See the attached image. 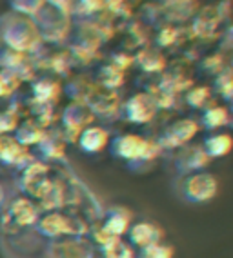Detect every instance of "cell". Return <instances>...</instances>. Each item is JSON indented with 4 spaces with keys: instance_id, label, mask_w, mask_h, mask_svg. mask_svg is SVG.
<instances>
[{
    "instance_id": "cell-1",
    "label": "cell",
    "mask_w": 233,
    "mask_h": 258,
    "mask_svg": "<svg viewBox=\"0 0 233 258\" xmlns=\"http://www.w3.org/2000/svg\"><path fill=\"white\" fill-rule=\"evenodd\" d=\"M219 193V182L211 173L197 171L181 175L177 184V195L186 204H206L213 200Z\"/></svg>"
},
{
    "instance_id": "cell-2",
    "label": "cell",
    "mask_w": 233,
    "mask_h": 258,
    "mask_svg": "<svg viewBox=\"0 0 233 258\" xmlns=\"http://www.w3.org/2000/svg\"><path fill=\"white\" fill-rule=\"evenodd\" d=\"M0 26H6V33H2V37L15 49L28 51L38 40L37 26L17 15H4L0 19Z\"/></svg>"
},
{
    "instance_id": "cell-3",
    "label": "cell",
    "mask_w": 233,
    "mask_h": 258,
    "mask_svg": "<svg viewBox=\"0 0 233 258\" xmlns=\"http://www.w3.org/2000/svg\"><path fill=\"white\" fill-rule=\"evenodd\" d=\"M111 155L128 162H140L153 157V146L139 135H121L109 144Z\"/></svg>"
},
{
    "instance_id": "cell-4",
    "label": "cell",
    "mask_w": 233,
    "mask_h": 258,
    "mask_svg": "<svg viewBox=\"0 0 233 258\" xmlns=\"http://www.w3.org/2000/svg\"><path fill=\"white\" fill-rule=\"evenodd\" d=\"M131 213L128 211L126 208H121V206H116V208L109 209L106 213V218L102 222V227H100V245L107 244V242H111V240L121 238L122 235H126L128 227L131 226Z\"/></svg>"
},
{
    "instance_id": "cell-5",
    "label": "cell",
    "mask_w": 233,
    "mask_h": 258,
    "mask_svg": "<svg viewBox=\"0 0 233 258\" xmlns=\"http://www.w3.org/2000/svg\"><path fill=\"white\" fill-rule=\"evenodd\" d=\"M126 242L133 249L146 247L151 244H159L162 240V229L155 222L149 220H139L131 222V226L126 231Z\"/></svg>"
},
{
    "instance_id": "cell-6",
    "label": "cell",
    "mask_w": 233,
    "mask_h": 258,
    "mask_svg": "<svg viewBox=\"0 0 233 258\" xmlns=\"http://www.w3.org/2000/svg\"><path fill=\"white\" fill-rule=\"evenodd\" d=\"M208 162H210V158L206 157V153L202 151L201 146H188L179 153L177 160H175V167L181 175H188V173L204 171Z\"/></svg>"
},
{
    "instance_id": "cell-7",
    "label": "cell",
    "mask_w": 233,
    "mask_h": 258,
    "mask_svg": "<svg viewBox=\"0 0 233 258\" xmlns=\"http://www.w3.org/2000/svg\"><path fill=\"white\" fill-rule=\"evenodd\" d=\"M124 113H126V118L133 124H144L153 118L155 102L148 95H135L126 102Z\"/></svg>"
},
{
    "instance_id": "cell-8",
    "label": "cell",
    "mask_w": 233,
    "mask_h": 258,
    "mask_svg": "<svg viewBox=\"0 0 233 258\" xmlns=\"http://www.w3.org/2000/svg\"><path fill=\"white\" fill-rule=\"evenodd\" d=\"M197 131H199V125H197L195 120H190V118L177 120V122L164 133L162 142L166 144V146H169V148H179V146H184L188 140L193 139Z\"/></svg>"
},
{
    "instance_id": "cell-9",
    "label": "cell",
    "mask_w": 233,
    "mask_h": 258,
    "mask_svg": "<svg viewBox=\"0 0 233 258\" xmlns=\"http://www.w3.org/2000/svg\"><path fill=\"white\" fill-rule=\"evenodd\" d=\"M35 226H37L38 233H42L44 236H49V238H56V236H64L73 233L70 218L62 217L59 213H49L46 217L38 218Z\"/></svg>"
},
{
    "instance_id": "cell-10",
    "label": "cell",
    "mask_w": 233,
    "mask_h": 258,
    "mask_svg": "<svg viewBox=\"0 0 233 258\" xmlns=\"http://www.w3.org/2000/svg\"><path fill=\"white\" fill-rule=\"evenodd\" d=\"M109 142V137H107V131L102 127H97V125H91V127H86L79 137V146L84 153H98L102 151L104 148Z\"/></svg>"
},
{
    "instance_id": "cell-11",
    "label": "cell",
    "mask_w": 233,
    "mask_h": 258,
    "mask_svg": "<svg viewBox=\"0 0 233 258\" xmlns=\"http://www.w3.org/2000/svg\"><path fill=\"white\" fill-rule=\"evenodd\" d=\"M201 148L208 158L226 157L233 149V139L228 133H213L210 137H206L204 142L201 144Z\"/></svg>"
},
{
    "instance_id": "cell-12",
    "label": "cell",
    "mask_w": 233,
    "mask_h": 258,
    "mask_svg": "<svg viewBox=\"0 0 233 258\" xmlns=\"http://www.w3.org/2000/svg\"><path fill=\"white\" fill-rule=\"evenodd\" d=\"M8 215L11 217V220L17 224V226H31V224H37L38 220V213L35 209L31 202L28 200H13L10 206V211Z\"/></svg>"
},
{
    "instance_id": "cell-13",
    "label": "cell",
    "mask_w": 233,
    "mask_h": 258,
    "mask_svg": "<svg viewBox=\"0 0 233 258\" xmlns=\"http://www.w3.org/2000/svg\"><path fill=\"white\" fill-rule=\"evenodd\" d=\"M24 158V146L13 137L0 135V164L13 166Z\"/></svg>"
},
{
    "instance_id": "cell-14",
    "label": "cell",
    "mask_w": 233,
    "mask_h": 258,
    "mask_svg": "<svg viewBox=\"0 0 233 258\" xmlns=\"http://www.w3.org/2000/svg\"><path fill=\"white\" fill-rule=\"evenodd\" d=\"M56 258H93V251L82 240H68L56 245Z\"/></svg>"
},
{
    "instance_id": "cell-15",
    "label": "cell",
    "mask_w": 233,
    "mask_h": 258,
    "mask_svg": "<svg viewBox=\"0 0 233 258\" xmlns=\"http://www.w3.org/2000/svg\"><path fill=\"white\" fill-rule=\"evenodd\" d=\"M231 120H229V113L226 107H220V106H211V107H206L204 113H202V118H201V124L204 129L208 131H213V129H219L222 125L229 124Z\"/></svg>"
},
{
    "instance_id": "cell-16",
    "label": "cell",
    "mask_w": 233,
    "mask_h": 258,
    "mask_svg": "<svg viewBox=\"0 0 233 258\" xmlns=\"http://www.w3.org/2000/svg\"><path fill=\"white\" fill-rule=\"evenodd\" d=\"M100 258H135V251L126 240L116 238L100 245Z\"/></svg>"
},
{
    "instance_id": "cell-17",
    "label": "cell",
    "mask_w": 233,
    "mask_h": 258,
    "mask_svg": "<svg viewBox=\"0 0 233 258\" xmlns=\"http://www.w3.org/2000/svg\"><path fill=\"white\" fill-rule=\"evenodd\" d=\"M135 258H173V249L171 245L159 242V244H151L137 249Z\"/></svg>"
},
{
    "instance_id": "cell-18",
    "label": "cell",
    "mask_w": 233,
    "mask_h": 258,
    "mask_svg": "<svg viewBox=\"0 0 233 258\" xmlns=\"http://www.w3.org/2000/svg\"><path fill=\"white\" fill-rule=\"evenodd\" d=\"M8 2H10V6L13 8V11H17V13L35 17L38 11L42 10L47 0H8Z\"/></svg>"
},
{
    "instance_id": "cell-19",
    "label": "cell",
    "mask_w": 233,
    "mask_h": 258,
    "mask_svg": "<svg viewBox=\"0 0 233 258\" xmlns=\"http://www.w3.org/2000/svg\"><path fill=\"white\" fill-rule=\"evenodd\" d=\"M217 91L222 95L226 100H233V73L224 71L217 79Z\"/></svg>"
},
{
    "instance_id": "cell-20",
    "label": "cell",
    "mask_w": 233,
    "mask_h": 258,
    "mask_svg": "<svg viewBox=\"0 0 233 258\" xmlns=\"http://www.w3.org/2000/svg\"><path fill=\"white\" fill-rule=\"evenodd\" d=\"M208 89L204 88H197L188 95V102H190L193 107H202L206 106V100H208Z\"/></svg>"
},
{
    "instance_id": "cell-21",
    "label": "cell",
    "mask_w": 233,
    "mask_h": 258,
    "mask_svg": "<svg viewBox=\"0 0 233 258\" xmlns=\"http://www.w3.org/2000/svg\"><path fill=\"white\" fill-rule=\"evenodd\" d=\"M4 199H6V193H4V187L0 185V204L4 202Z\"/></svg>"
},
{
    "instance_id": "cell-22",
    "label": "cell",
    "mask_w": 233,
    "mask_h": 258,
    "mask_svg": "<svg viewBox=\"0 0 233 258\" xmlns=\"http://www.w3.org/2000/svg\"><path fill=\"white\" fill-rule=\"evenodd\" d=\"M231 70H233V60H231Z\"/></svg>"
},
{
    "instance_id": "cell-23",
    "label": "cell",
    "mask_w": 233,
    "mask_h": 258,
    "mask_svg": "<svg viewBox=\"0 0 233 258\" xmlns=\"http://www.w3.org/2000/svg\"><path fill=\"white\" fill-rule=\"evenodd\" d=\"M231 124H233V120H231Z\"/></svg>"
}]
</instances>
